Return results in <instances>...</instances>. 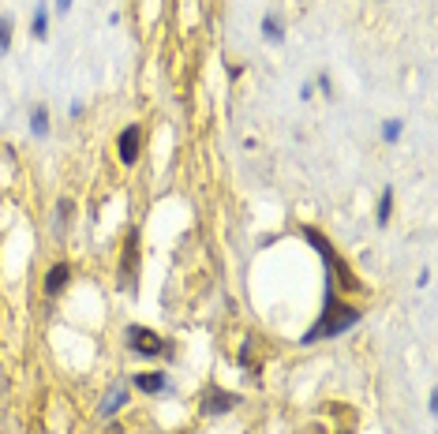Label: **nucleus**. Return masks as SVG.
I'll list each match as a JSON object with an SVG mask.
<instances>
[{
	"mask_svg": "<svg viewBox=\"0 0 438 434\" xmlns=\"http://www.w3.org/2000/svg\"><path fill=\"white\" fill-rule=\"evenodd\" d=\"M116 154H120L124 165H135L139 154H142V127L139 124H128L120 131V139H116Z\"/></svg>",
	"mask_w": 438,
	"mask_h": 434,
	"instance_id": "obj_6",
	"label": "nucleus"
},
{
	"mask_svg": "<svg viewBox=\"0 0 438 434\" xmlns=\"http://www.w3.org/2000/svg\"><path fill=\"white\" fill-rule=\"evenodd\" d=\"M135 386L139 393H165L169 389V375L165 371H150V375H135Z\"/></svg>",
	"mask_w": 438,
	"mask_h": 434,
	"instance_id": "obj_8",
	"label": "nucleus"
},
{
	"mask_svg": "<svg viewBox=\"0 0 438 434\" xmlns=\"http://www.w3.org/2000/svg\"><path fill=\"white\" fill-rule=\"evenodd\" d=\"M390 214H393V188H382L378 206H375V225L386 229V225H390Z\"/></svg>",
	"mask_w": 438,
	"mask_h": 434,
	"instance_id": "obj_10",
	"label": "nucleus"
},
{
	"mask_svg": "<svg viewBox=\"0 0 438 434\" xmlns=\"http://www.w3.org/2000/svg\"><path fill=\"white\" fill-rule=\"evenodd\" d=\"M124 404H128V389H116V393H109V401L101 404V416L109 419V416H116V412H120Z\"/></svg>",
	"mask_w": 438,
	"mask_h": 434,
	"instance_id": "obj_14",
	"label": "nucleus"
},
{
	"mask_svg": "<svg viewBox=\"0 0 438 434\" xmlns=\"http://www.w3.org/2000/svg\"><path fill=\"white\" fill-rule=\"evenodd\" d=\"M303 236H308V244L315 247L318 255H322V262H326V281H334V285H344V288H356V278H352V270L344 266V262L334 255V244L326 240V236H318V229H303Z\"/></svg>",
	"mask_w": 438,
	"mask_h": 434,
	"instance_id": "obj_2",
	"label": "nucleus"
},
{
	"mask_svg": "<svg viewBox=\"0 0 438 434\" xmlns=\"http://www.w3.org/2000/svg\"><path fill=\"white\" fill-rule=\"evenodd\" d=\"M401 135H405V120H397V116H390V120H382V142H401Z\"/></svg>",
	"mask_w": 438,
	"mask_h": 434,
	"instance_id": "obj_13",
	"label": "nucleus"
},
{
	"mask_svg": "<svg viewBox=\"0 0 438 434\" xmlns=\"http://www.w3.org/2000/svg\"><path fill=\"white\" fill-rule=\"evenodd\" d=\"M72 199H60V225H68V217H72Z\"/></svg>",
	"mask_w": 438,
	"mask_h": 434,
	"instance_id": "obj_17",
	"label": "nucleus"
},
{
	"mask_svg": "<svg viewBox=\"0 0 438 434\" xmlns=\"http://www.w3.org/2000/svg\"><path fill=\"white\" fill-rule=\"evenodd\" d=\"M124 337H128V348H131V352H139V356H146V360L172 356V345H169L165 337H157V333L150 330V326H128Z\"/></svg>",
	"mask_w": 438,
	"mask_h": 434,
	"instance_id": "obj_3",
	"label": "nucleus"
},
{
	"mask_svg": "<svg viewBox=\"0 0 438 434\" xmlns=\"http://www.w3.org/2000/svg\"><path fill=\"white\" fill-rule=\"evenodd\" d=\"M135 270H139V229H131L120 262V288H128V292H135Z\"/></svg>",
	"mask_w": 438,
	"mask_h": 434,
	"instance_id": "obj_5",
	"label": "nucleus"
},
{
	"mask_svg": "<svg viewBox=\"0 0 438 434\" xmlns=\"http://www.w3.org/2000/svg\"><path fill=\"white\" fill-rule=\"evenodd\" d=\"M244 75V64H229V79H240Z\"/></svg>",
	"mask_w": 438,
	"mask_h": 434,
	"instance_id": "obj_21",
	"label": "nucleus"
},
{
	"mask_svg": "<svg viewBox=\"0 0 438 434\" xmlns=\"http://www.w3.org/2000/svg\"><path fill=\"white\" fill-rule=\"evenodd\" d=\"M11 30H16V19H11V16H0V52L11 49Z\"/></svg>",
	"mask_w": 438,
	"mask_h": 434,
	"instance_id": "obj_15",
	"label": "nucleus"
},
{
	"mask_svg": "<svg viewBox=\"0 0 438 434\" xmlns=\"http://www.w3.org/2000/svg\"><path fill=\"white\" fill-rule=\"evenodd\" d=\"M300 98H303V101H311V98H315V86H311V83H303V86H300Z\"/></svg>",
	"mask_w": 438,
	"mask_h": 434,
	"instance_id": "obj_18",
	"label": "nucleus"
},
{
	"mask_svg": "<svg viewBox=\"0 0 438 434\" xmlns=\"http://www.w3.org/2000/svg\"><path fill=\"white\" fill-rule=\"evenodd\" d=\"M72 4H75V0H57V11H60V16H68Z\"/></svg>",
	"mask_w": 438,
	"mask_h": 434,
	"instance_id": "obj_20",
	"label": "nucleus"
},
{
	"mask_svg": "<svg viewBox=\"0 0 438 434\" xmlns=\"http://www.w3.org/2000/svg\"><path fill=\"white\" fill-rule=\"evenodd\" d=\"M68 281H72V266H68V262L49 266L45 270V296H60L64 288H68Z\"/></svg>",
	"mask_w": 438,
	"mask_h": 434,
	"instance_id": "obj_7",
	"label": "nucleus"
},
{
	"mask_svg": "<svg viewBox=\"0 0 438 434\" xmlns=\"http://www.w3.org/2000/svg\"><path fill=\"white\" fill-rule=\"evenodd\" d=\"M68 116H72V120H79V116H83V101H72V109H68Z\"/></svg>",
	"mask_w": 438,
	"mask_h": 434,
	"instance_id": "obj_19",
	"label": "nucleus"
},
{
	"mask_svg": "<svg viewBox=\"0 0 438 434\" xmlns=\"http://www.w3.org/2000/svg\"><path fill=\"white\" fill-rule=\"evenodd\" d=\"M236 404H240V397H236L232 389L206 386V393L198 397V412H203V416H225V412H232Z\"/></svg>",
	"mask_w": 438,
	"mask_h": 434,
	"instance_id": "obj_4",
	"label": "nucleus"
},
{
	"mask_svg": "<svg viewBox=\"0 0 438 434\" xmlns=\"http://www.w3.org/2000/svg\"><path fill=\"white\" fill-rule=\"evenodd\" d=\"M30 34L38 38V42H45V34H49V4H45V0H38V8H34Z\"/></svg>",
	"mask_w": 438,
	"mask_h": 434,
	"instance_id": "obj_9",
	"label": "nucleus"
},
{
	"mask_svg": "<svg viewBox=\"0 0 438 434\" xmlns=\"http://www.w3.org/2000/svg\"><path fill=\"white\" fill-rule=\"evenodd\" d=\"M360 322V311H356L352 304H344V299H337V285L326 281V307H322V319H318L308 333L300 337V345H318V341H330L337 337L344 330H352V326Z\"/></svg>",
	"mask_w": 438,
	"mask_h": 434,
	"instance_id": "obj_1",
	"label": "nucleus"
},
{
	"mask_svg": "<svg viewBox=\"0 0 438 434\" xmlns=\"http://www.w3.org/2000/svg\"><path fill=\"white\" fill-rule=\"evenodd\" d=\"M262 38H266V42H274V45L285 42V23H281V16H262Z\"/></svg>",
	"mask_w": 438,
	"mask_h": 434,
	"instance_id": "obj_11",
	"label": "nucleus"
},
{
	"mask_svg": "<svg viewBox=\"0 0 438 434\" xmlns=\"http://www.w3.org/2000/svg\"><path fill=\"white\" fill-rule=\"evenodd\" d=\"M311 86H315V90H322V98H334V83H330V75H326V72H318Z\"/></svg>",
	"mask_w": 438,
	"mask_h": 434,
	"instance_id": "obj_16",
	"label": "nucleus"
},
{
	"mask_svg": "<svg viewBox=\"0 0 438 434\" xmlns=\"http://www.w3.org/2000/svg\"><path fill=\"white\" fill-rule=\"evenodd\" d=\"M30 131H34L38 139L49 135V109H45V105H34V113H30Z\"/></svg>",
	"mask_w": 438,
	"mask_h": 434,
	"instance_id": "obj_12",
	"label": "nucleus"
}]
</instances>
